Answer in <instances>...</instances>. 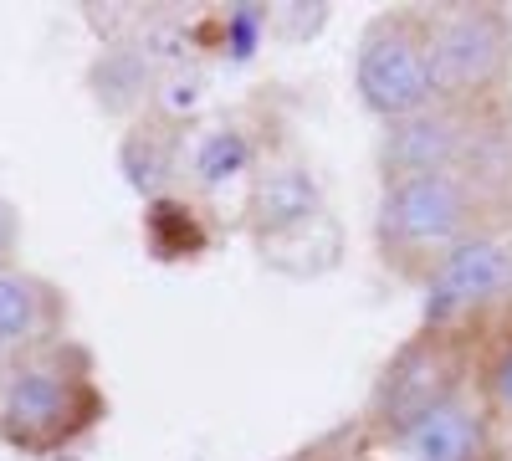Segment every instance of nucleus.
<instances>
[{"mask_svg":"<svg viewBox=\"0 0 512 461\" xmlns=\"http://www.w3.org/2000/svg\"><path fill=\"white\" fill-rule=\"evenodd\" d=\"M507 57V31L497 11L472 6L441 21V31L425 47V67H431V93H466V88H487L502 72Z\"/></svg>","mask_w":512,"mask_h":461,"instance_id":"7ed1b4c3","label":"nucleus"},{"mask_svg":"<svg viewBox=\"0 0 512 461\" xmlns=\"http://www.w3.org/2000/svg\"><path fill=\"white\" fill-rule=\"evenodd\" d=\"M359 93L384 118H410L431 108V67H425V41L405 26H379L359 47Z\"/></svg>","mask_w":512,"mask_h":461,"instance_id":"f03ea898","label":"nucleus"},{"mask_svg":"<svg viewBox=\"0 0 512 461\" xmlns=\"http://www.w3.org/2000/svg\"><path fill=\"white\" fill-rule=\"evenodd\" d=\"M492 390H497V405L512 410V349L502 354V364H497V374H492Z\"/></svg>","mask_w":512,"mask_h":461,"instance_id":"f8f14e48","label":"nucleus"},{"mask_svg":"<svg viewBox=\"0 0 512 461\" xmlns=\"http://www.w3.org/2000/svg\"><path fill=\"white\" fill-rule=\"evenodd\" d=\"M256 211H262V226H297L313 211V180L297 170H277L262 180V195H256Z\"/></svg>","mask_w":512,"mask_h":461,"instance_id":"1a4fd4ad","label":"nucleus"},{"mask_svg":"<svg viewBox=\"0 0 512 461\" xmlns=\"http://www.w3.org/2000/svg\"><path fill=\"white\" fill-rule=\"evenodd\" d=\"M41 323V298H36V287L16 272L0 267V349H11L21 339H31Z\"/></svg>","mask_w":512,"mask_h":461,"instance_id":"9d476101","label":"nucleus"},{"mask_svg":"<svg viewBox=\"0 0 512 461\" xmlns=\"http://www.w3.org/2000/svg\"><path fill=\"white\" fill-rule=\"evenodd\" d=\"M0 415H6V426L21 431V436L52 431L62 415H67V385H62V374L21 369L16 380L6 385V395H0Z\"/></svg>","mask_w":512,"mask_h":461,"instance_id":"0eeeda50","label":"nucleus"},{"mask_svg":"<svg viewBox=\"0 0 512 461\" xmlns=\"http://www.w3.org/2000/svg\"><path fill=\"white\" fill-rule=\"evenodd\" d=\"M512 277V251L502 241H461L451 246L436 277H431V303H425V313L431 318H451L461 308H477L487 303L492 292H502Z\"/></svg>","mask_w":512,"mask_h":461,"instance_id":"39448f33","label":"nucleus"},{"mask_svg":"<svg viewBox=\"0 0 512 461\" xmlns=\"http://www.w3.org/2000/svg\"><path fill=\"white\" fill-rule=\"evenodd\" d=\"M466 144H472V129L456 113L420 108L410 118H395L384 134V175H390V185L415 175H451Z\"/></svg>","mask_w":512,"mask_h":461,"instance_id":"20e7f679","label":"nucleus"},{"mask_svg":"<svg viewBox=\"0 0 512 461\" xmlns=\"http://www.w3.org/2000/svg\"><path fill=\"white\" fill-rule=\"evenodd\" d=\"M466 221H472V195H466L456 175H415L384 190L379 226L395 246H410V251L451 246L466 231Z\"/></svg>","mask_w":512,"mask_h":461,"instance_id":"f257e3e1","label":"nucleus"},{"mask_svg":"<svg viewBox=\"0 0 512 461\" xmlns=\"http://www.w3.org/2000/svg\"><path fill=\"white\" fill-rule=\"evenodd\" d=\"M446 385H451V369L441 354H410L384 385V415H395V426L405 431L410 421H420L425 410L446 400Z\"/></svg>","mask_w":512,"mask_h":461,"instance_id":"6e6552de","label":"nucleus"},{"mask_svg":"<svg viewBox=\"0 0 512 461\" xmlns=\"http://www.w3.org/2000/svg\"><path fill=\"white\" fill-rule=\"evenodd\" d=\"M400 446H405L410 461H477L482 426H477V415L466 405L441 400L436 410H425L420 421H410L400 431Z\"/></svg>","mask_w":512,"mask_h":461,"instance_id":"423d86ee","label":"nucleus"},{"mask_svg":"<svg viewBox=\"0 0 512 461\" xmlns=\"http://www.w3.org/2000/svg\"><path fill=\"white\" fill-rule=\"evenodd\" d=\"M11 241H16V216H11V205L0 200V251H11Z\"/></svg>","mask_w":512,"mask_h":461,"instance_id":"ddd939ff","label":"nucleus"},{"mask_svg":"<svg viewBox=\"0 0 512 461\" xmlns=\"http://www.w3.org/2000/svg\"><path fill=\"white\" fill-rule=\"evenodd\" d=\"M246 139L236 134V129H226V134H210L205 144H200V159H195V170H200V180H226V175H236L241 164H246Z\"/></svg>","mask_w":512,"mask_h":461,"instance_id":"9b49d317","label":"nucleus"}]
</instances>
